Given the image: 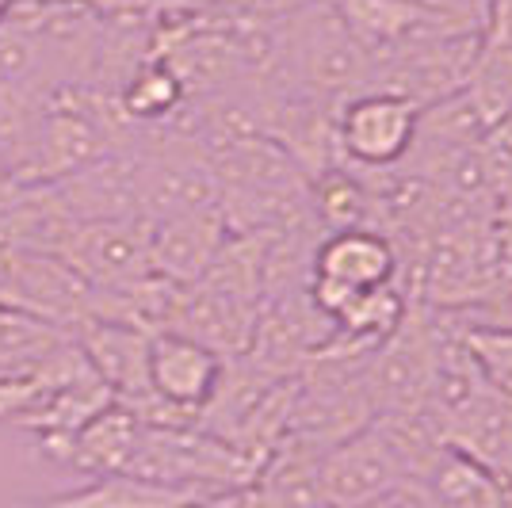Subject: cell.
<instances>
[{
	"label": "cell",
	"mask_w": 512,
	"mask_h": 508,
	"mask_svg": "<svg viewBox=\"0 0 512 508\" xmlns=\"http://www.w3.org/2000/svg\"><path fill=\"white\" fill-rule=\"evenodd\" d=\"M43 253L58 256L96 291H134L153 279L150 226L138 218H73L58 211Z\"/></svg>",
	"instance_id": "obj_1"
},
{
	"label": "cell",
	"mask_w": 512,
	"mask_h": 508,
	"mask_svg": "<svg viewBox=\"0 0 512 508\" xmlns=\"http://www.w3.org/2000/svg\"><path fill=\"white\" fill-rule=\"evenodd\" d=\"M192 508H256V505L249 489H226V493H214V497H207V501H199Z\"/></svg>",
	"instance_id": "obj_11"
},
{
	"label": "cell",
	"mask_w": 512,
	"mask_h": 508,
	"mask_svg": "<svg viewBox=\"0 0 512 508\" xmlns=\"http://www.w3.org/2000/svg\"><path fill=\"white\" fill-rule=\"evenodd\" d=\"M146 371H150V394L165 409L169 424H195L218 394L226 360L188 333L157 329L150 333Z\"/></svg>",
	"instance_id": "obj_4"
},
{
	"label": "cell",
	"mask_w": 512,
	"mask_h": 508,
	"mask_svg": "<svg viewBox=\"0 0 512 508\" xmlns=\"http://www.w3.org/2000/svg\"><path fill=\"white\" fill-rule=\"evenodd\" d=\"M230 237L222 211H188L150 222V264L153 276L172 287H192L214 264Z\"/></svg>",
	"instance_id": "obj_6"
},
{
	"label": "cell",
	"mask_w": 512,
	"mask_h": 508,
	"mask_svg": "<svg viewBox=\"0 0 512 508\" xmlns=\"http://www.w3.org/2000/svg\"><path fill=\"white\" fill-rule=\"evenodd\" d=\"M62 329L0 302V375H27L62 344Z\"/></svg>",
	"instance_id": "obj_9"
},
{
	"label": "cell",
	"mask_w": 512,
	"mask_h": 508,
	"mask_svg": "<svg viewBox=\"0 0 512 508\" xmlns=\"http://www.w3.org/2000/svg\"><path fill=\"white\" fill-rule=\"evenodd\" d=\"M402 283V256L386 230H337L321 233L310 256V283L306 295L329 321L344 302L356 295Z\"/></svg>",
	"instance_id": "obj_3"
},
{
	"label": "cell",
	"mask_w": 512,
	"mask_h": 508,
	"mask_svg": "<svg viewBox=\"0 0 512 508\" xmlns=\"http://www.w3.org/2000/svg\"><path fill=\"white\" fill-rule=\"evenodd\" d=\"M12 4H16V0H0V20L8 16V8H12Z\"/></svg>",
	"instance_id": "obj_12"
},
{
	"label": "cell",
	"mask_w": 512,
	"mask_h": 508,
	"mask_svg": "<svg viewBox=\"0 0 512 508\" xmlns=\"http://www.w3.org/2000/svg\"><path fill=\"white\" fill-rule=\"evenodd\" d=\"M363 508H448V505H444V497L428 486V482L406 478V482H398L390 493L375 497L371 505H363Z\"/></svg>",
	"instance_id": "obj_10"
},
{
	"label": "cell",
	"mask_w": 512,
	"mask_h": 508,
	"mask_svg": "<svg viewBox=\"0 0 512 508\" xmlns=\"http://www.w3.org/2000/svg\"><path fill=\"white\" fill-rule=\"evenodd\" d=\"M421 111L402 92L363 88L333 115V153L348 169L394 172L409 161L421 134Z\"/></svg>",
	"instance_id": "obj_2"
},
{
	"label": "cell",
	"mask_w": 512,
	"mask_h": 508,
	"mask_svg": "<svg viewBox=\"0 0 512 508\" xmlns=\"http://www.w3.org/2000/svg\"><path fill=\"white\" fill-rule=\"evenodd\" d=\"M207 497L214 493L161 486V482L138 478V474H100V478H88L85 486L46 497L27 508H192Z\"/></svg>",
	"instance_id": "obj_7"
},
{
	"label": "cell",
	"mask_w": 512,
	"mask_h": 508,
	"mask_svg": "<svg viewBox=\"0 0 512 508\" xmlns=\"http://www.w3.org/2000/svg\"><path fill=\"white\" fill-rule=\"evenodd\" d=\"M115 104L130 127H172L188 107V92L180 77L161 58H146L115 92Z\"/></svg>",
	"instance_id": "obj_8"
},
{
	"label": "cell",
	"mask_w": 512,
	"mask_h": 508,
	"mask_svg": "<svg viewBox=\"0 0 512 508\" xmlns=\"http://www.w3.org/2000/svg\"><path fill=\"white\" fill-rule=\"evenodd\" d=\"M321 486L333 508H363L409 478L406 459L379 421L321 451Z\"/></svg>",
	"instance_id": "obj_5"
}]
</instances>
